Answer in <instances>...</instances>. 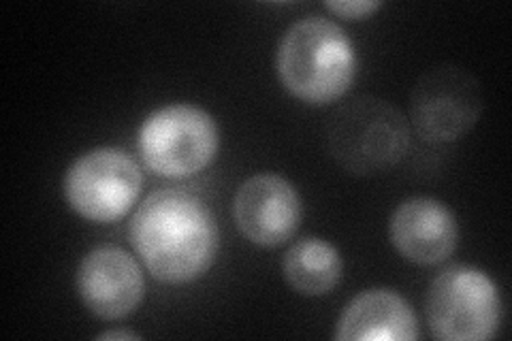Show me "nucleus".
Wrapping results in <instances>:
<instances>
[{
    "mask_svg": "<svg viewBox=\"0 0 512 341\" xmlns=\"http://www.w3.org/2000/svg\"><path fill=\"white\" fill-rule=\"evenodd\" d=\"M128 235L146 269L169 286L201 280L212 269L220 246L210 205L180 188L148 194L135 211Z\"/></svg>",
    "mask_w": 512,
    "mask_h": 341,
    "instance_id": "obj_1",
    "label": "nucleus"
},
{
    "mask_svg": "<svg viewBox=\"0 0 512 341\" xmlns=\"http://www.w3.org/2000/svg\"><path fill=\"white\" fill-rule=\"evenodd\" d=\"M276 69L286 92L320 107L348 92L357 77V52L342 26L310 15L284 32Z\"/></svg>",
    "mask_w": 512,
    "mask_h": 341,
    "instance_id": "obj_2",
    "label": "nucleus"
},
{
    "mask_svg": "<svg viewBox=\"0 0 512 341\" xmlns=\"http://www.w3.org/2000/svg\"><path fill=\"white\" fill-rule=\"evenodd\" d=\"M327 150L352 175L370 177L387 173L410 150L408 118L387 101L361 96L329 118Z\"/></svg>",
    "mask_w": 512,
    "mask_h": 341,
    "instance_id": "obj_3",
    "label": "nucleus"
},
{
    "mask_svg": "<svg viewBox=\"0 0 512 341\" xmlns=\"http://www.w3.org/2000/svg\"><path fill=\"white\" fill-rule=\"evenodd\" d=\"M220 148L218 124L197 105H167L139 128V154L146 167L169 180H184L207 169Z\"/></svg>",
    "mask_w": 512,
    "mask_h": 341,
    "instance_id": "obj_4",
    "label": "nucleus"
},
{
    "mask_svg": "<svg viewBox=\"0 0 512 341\" xmlns=\"http://www.w3.org/2000/svg\"><path fill=\"white\" fill-rule=\"evenodd\" d=\"M425 314L436 339L487 341L500 329V290L476 267H446L427 290Z\"/></svg>",
    "mask_w": 512,
    "mask_h": 341,
    "instance_id": "obj_5",
    "label": "nucleus"
},
{
    "mask_svg": "<svg viewBox=\"0 0 512 341\" xmlns=\"http://www.w3.org/2000/svg\"><path fill=\"white\" fill-rule=\"evenodd\" d=\"M143 175L137 162L118 148H96L79 156L64 173L62 192L77 216L116 222L137 203Z\"/></svg>",
    "mask_w": 512,
    "mask_h": 341,
    "instance_id": "obj_6",
    "label": "nucleus"
},
{
    "mask_svg": "<svg viewBox=\"0 0 512 341\" xmlns=\"http://www.w3.org/2000/svg\"><path fill=\"white\" fill-rule=\"evenodd\" d=\"M483 113L478 79L455 64L423 73L410 92V124L429 143L466 137Z\"/></svg>",
    "mask_w": 512,
    "mask_h": 341,
    "instance_id": "obj_7",
    "label": "nucleus"
},
{
    "mask_svg": "<svg viewBox=\"0 0 512 341\" xmlns=\"http://www.w3.org/2000/svg\"><path fill=\"white\" fill-rule=\"evenodd\" d=\"M75 288L92 316L114 322L137 312L146 295V278L126 250L99 246L79 263Z\"/></svg>",
    "mask_w": 512,
    "mask_h": 341,
    "instance_id": "obj_8",
    "label": "nucleus"
},
{
    "mask_svg": "<svg viewBox=\"0 0 512 341\" xmlns=\"http://www.w3.org/2000/svg\"><path fill=\"white\" fill-rule=\"evenodd\" d=\"M233 218L239 233L261 248H278L291 239L303 218L295 186L274 173L246 180L235 192Z\"/></svg>",
    "mask_w": 512,
    "mask_h": 341,
    "instance_id": "obj_9",
    "label": "nucleus"
},
{
    "mask_svg": "<svg viewBox=\"0 0 512 341\" xmlns=\"http://www.w3.org/2000/svg\"><path fill=\"white\" fill-rule=\"evenodd\" d=\"M389 237L406 261L423 267L440 265L457 248L459 224L442 201L414 197L393 211Z\"/></svg>",
    "mask_w": 512,
    "mask_h": 341,
    "instance_id": "obj_10",
    "label": "nucleus"
},
{
    "mask_svg": "<svg viewBox=\"0 0 512 341\" xmlns=\"http://www.w3.org/2000/svg\"><path fill=\"white\" fill-rule=\"evenodd\" d=\"M419 320L410 303L391 288H370L342 312L335 339L340 341H416Z\"/></svg>",
    "mask_w": 512,
    "mask_h": 341,
    "instance_id": "obj_11",
    "label": "nucleus"
},
{
    "mask_svg": "<svg viewBox=\"0 0 512 341\" xmlns=\"http://www.w3.org/2000/svg\"><path fill=\"white\" fill-rule=\"evenodd\" d=\"M344 263L340 252L320 237L295 241L282 258V275L297 295L323 297L340 284Z\"/></svg>",
    "mask_w": 512,
    "mask_h": 341,
    "instance_id": "obj_12",
    "label": "nucleus"
},
{
    "mask_svg": "<svg viewBox=\"0 0 512 341\" xmlns=\"http://www.w3.org/2000/svg\"><path fill=\"white\" fill-rule=\"evenodd\" d=\"M325 7L344 20H365L376 13L382 3H376V0H331V3H325Z\"/></svg>",
    "mask_w": 512,
    "mask_h": 341,
    "instance_id": "obj_13",
    "label": "nucleus"
},
{
    "mask_svg": "<svg viewBox=\"0 0 512 341\" xmlns=\"http://www.w3.org/2000/svg\"><path fill=\"white\" fill-rule=\"evenodd\" d=\"M96 339H101V341H107V339H128V341H135V339H141V335L135 333V331H105V333L96 335Z\"/></svg>",
    "mask_w": 512,
    "mask_h": 341,
    "instance_id": "obj_14",
    "label": "nucleus"
}]
</instances>
